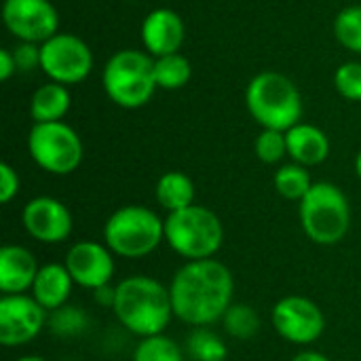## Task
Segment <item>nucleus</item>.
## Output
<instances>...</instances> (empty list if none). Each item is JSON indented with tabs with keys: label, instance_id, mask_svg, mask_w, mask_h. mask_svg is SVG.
Returning a JSON list of instances; mask_svg holds the SVG:
<instances>
[{
	"label": "nucleus",
	"instance_id": "obj_7",
	"mask_svg": "<svg viewBox=\"0 0 361 361\" xmlns=\"http://www.w3.org/2000/svg\"><path fill=\"white\" fill-rule=\"evenodd\" d=\"M165 241V220L146 205H123L104 224V243L118 258H144Z\"/></svg>",
	"mask_w": 361,
	"mask_h": 361
},
{
	"label": "nucleus",
	"instance_id": "obj_32",
	"mask_svg": "<svg viewBox=\"0 0 361 361\" xmlns=\"http://www.w3.org/2000/svg\"><path fill=\"white\" fill-rule=\"evenodd\" d=\"M15 72H17V66H15L13 51L11 49H0V78L8 80Z\"/></svg>",
	"mask_w": 361,
	"mask_h": 361
},
{
	"label": "nucleus",
	"instance_id": "obj_23",
	"mask_svg": "<svg viewBox=\"0 0 361 361\" xmlns=\"http://www.w3.org/2000/svg\"><path fill=\"white\" fill-rule=\"evenodd\" d=\"M184 351L192 361H226L228 357L226 343L209 328H195L186 338Z\"/></svg>",
	"mask_w": 361,
	"mask_h": 361
},
{
	"label": "nucleus",
	"instance_id": "obj_20",
	"mask_svg": "<svg viewBox=\"0 0 361 361\" xmlns=\"http://www.w3.org/2000/svg\"><path fill=\"white\" fill-rule=\"evenodd\" d=\"M157 203L167 212H180L195 205V182L184 171H167L154 186Z\"/></svg>",
	"mask_w": 361,
	"mask_h": 361
},
{
	"label": "nucleus",
	"instance_id": "obj_34",
	"mask_svg": "<svg viewBox=\"0 0 361 361\" xmlns=\"http://www.w3.org/2000/svg\"><path fill=\"white\" fill-rule=\"evenodd\" d=\"M15 361H49L44 360V357H40V355H23V357H19V360Z\"/></svg>",
	"mask_w": 361,
	"mask_h": 361
},
{
	"label": "nucleus",
	"instance_id": "obj_27",
	"mask_svg": "<svg viewBox=\"0 0 361 361\" xmlns=\"http://www.w3.org/2000/svg\"><path fill=\"white\" fill-rule=\"evenodd\" d=\"M334 36L347 51L361 55V4L347 6L336 15Z\"/></svg>",
	"mask_w": 361,
	"mask_h": 361
},
{
	"label": "nucleus",
	"instance_id": "obj_31",
	"mask_svg": "<svg viewBox=\"0 0 361 361\" xmlns=\"http://www.w3.org/2000/svg\"><path fill=\"white\" fill-rule=\"evenodd\" d=\"M19 186H21L19 173H17L8 163H2V165H0V203H2V205L11 203V201L17 197Z\"/></svg>",
	"mask_w": 361,
	"mask_h": 361
},
{
	"label": "nucleus",
	"instance_id": "obj_2",
	"mask_svg": "<svg viewBox=\"0 0 361 361\" xmlns=\"http://www.w3.org/2000/svg\"><path fill=\"white\" fill-rule=\"evenodd\" d=\"M112 313L123 328L140 338L165 334L176 317L169 288L148 275H131L114 286Z\"/></svg>",
	"mask_w": 361,
	"mask_h": 361
},
{
	"label": "nucleus",
	"instance_id": "obj_33",
	"mask_svg": "<svg viewBox=\"0 0 361 361\" xmlns=\"http://www.w3.org/2000/svg\"><path fill=\"white\" fill-rule=\"evenodd\" d=\"M290 361H330L324 353H319V351H313V349H305V351H300V353H296L294 357Z\"/></svg>",
	"mask_w": 361,
	"mask_h": 361
},
{
	"label": "nucleus",
	"instance_id": "obj_22",
	"mask_svg": "<svg viewBox=\"0 0 361 361\" xmlns=\"http://www.w3.org/2000/svg\"><path fill=\"white\" fill-rule=\"evenodd\" d=\"M273 184H275V190L279 192V197L300 203L315 182L311 180L309 167L298 165V163H286L275 171Z\"/></svg>",
	"mask_w": 361,
	"mask_h": 361
},
{
	"label": "nucleus",
	"instance_id": "obj_12",
	"mask_svg": "<svg viewBox=\"0 0 361 361\" xmlns=\"http://www.w3.org/2000/svg\"><path fill=\"white\" fill-rule=\"evenodd\" d=\"M49 324V313L30 296L13 294L0 298V345L21 347L32 343Z\"/></svg>",
	"mask_w": 361,
	"mask_h": 361
},
{
	"label": "nucleus",
	"instance_id": "obj_11",
	"mask_svg": "<svg viewBox=\"0 0 361 361\" xmlns=\"http://www.w3.org/2000/svg\"><path fill=\"white\" fill-rule=\"evenodd\" d=\"M2 23L19 42L42 44L59 32V15L51 0H4Z\"/></svg>",
	"mask_w": 361,
	"mask_h": 361
},
{
	"label": "nucleus",
	"instance_id": "obj_29",
	"mask_svg": "<svg viewBox=\"0 0 361 361\" xmlns=\"http://www.w3.org/2000/svg\"><path fill=\"white\" fill-rule=\"evenodd\" d=\"M334 87L336 91L349 99L361 102V63L360 61H345L334 72Z\"/></svg>",
	"mask_w": 361,
	"mask_h": 361
},
{
	"label": "nucleus",
	"instance_id": "obj_24",
	"mask_svg": "<svg viewBox=\"0 0 361 361\" xmlns=\"http://www.w3.org/2000/svg\"><path fill=\"white\" fill-rule=\"evenodd\" d=\"M224 332L237 341H250L260 332V317L254 307L245 302H233L222 317Z\"/></svg>",
	"mask_w": 361,
	"mask_h": 361
},
{
	"label": "nucleus",
	"instance_id": "obj_16",
	"mask_svg": "<svg viewBox=\"0 0 361 361\" xmlns=\"http://www.w3.org/2000/svg\"><path fill=\"white\" fill-rule=\"evenodd\" d=\"M40 264L36 256L23 245H2L0 247V292L2 296L30 294Z\"/></svg>",
	"mask_w": 361,
	"mask_h": 361
},
{
	"label": "nucleus",
	"instance_id": "obj_19",
	"mask_svg": "<svg viewBox=\"0 0 361 361\" xmlns=\"http://www.w3.org/2000/svg\"><path fill=\"white\" fill-rule=\"evenodd\" d=\"M72 106L70 89L61 82H44L30 97V116L34 123H57L63 121Z\"/></svg>",
	"mask_w": 361,
	"mask_h": 361
},
{
	"label": "nucleus",
	"instance_id": "obj_14",
	"mask_svg": "<svg viewBox=\"0 0 361 361\" xmlns=\"http://www.w3.org/2000/svg\"><path fill=\"white\" fill-rule=\"evenodd\" d=\"M70 277L85 290H99L112 283L114 277V254L106 243L78 241L74 243L63 260Z\"/></svg>",
	"mask_w": 361,
	"mask_h": 361
},
{
	"label": "nucleus",
	"instance_id": "obj_15",
	"mask_svg": "<svg viewBox=\"0 0 361 361\" xmlns=\"http://www.w3.org/2000/svg\"><path fill=\"white\" fill-rule=\"evenodd\" d=\"M142 44L144 51L152 57H163L180 53L186 40L184 19L171 8H154L142 21Z\"/></svg>",
	"mask_w": 361,
	"mask_h": 361
},
{
	"label": "nucleus",
	"instance_id": "obj_18",
	"mask_svg": "<svg viewBox=\"0 0 361 361\" xmlns=\"http://www.w3.org/2000/svg\"><path fill=\"white\" fill-rule=\"evenodd\" d=\"M288 140V157L292 163L315 167L322 165L330 154V140L324 129L311 123H298L286 131Z\"/></svg>",
	"mask_w": 361,
	"mask_h": 361
},
{
	"label": "nucleus",
	"instance_id": "obj_9",
	"mask_svg": "<svg viewBox=\"0 0 361 361\" xmlns=\"http://www.w3.org/2000/svg\"><path fill=\"white\" fill-rule=\"evenodd\" d=\"M40 70L53 82L78 85L93 70V53L76 34L57 32L40 44Z\"/></svg>",
	"mask_w": 361,
	"mask_h": 361
},
{
	"label": "nucleus",
	"instance_id": "obj_30",
	"mask_svg": "<svg viewBox=\"0 0 361 361\" xmlns=\"http://www.w3.org/2000/svg\"><path fill=\"white\" fill-rule=\"evenodd\" d=\"M13 57H15L17 72H32V70L40 68V44L19 42L13 49Z\"/></svg>",
	"mask_w": 361,
	"mask_h": 361
},
{
	"label": "nucleus",
	"instance_id": "obj_26",
	"mask_svg": "<svg viewBox=\"0 0 361 361\" xmlns=\"http://www.w3.org/2000/svg\"><path fill=\"white\" fill-rule=\"evenodd\" d=\"M49 326L51 332L63 338H74L87 332L89 328V317L80 307L74 305H63L61 309L49 313Z\"/></svg>",
	"mask_w": 361,
	"mask_h": 361
},
{
	"label": "nucleus",
	"instance_id": "obj_28",
	"mask_svg": "<svg viewBox=\"0 0 361 361\" xmlns=\"http://www.w3.org/2000/svg\"><path fill=\"white\" fill-rule=\"evenodd\" d=\"M254 152L264 165H277L288 157V140L286 131L262 129L254 142Z\"/></svg>",
	"mask_w": 361,
	"mask_h": 361
},
{
	"label": "nucleus",
	"instance_id": "obj_35",
	"mask_svg": "<svg viewBox=\"0 0 361 361\" xmlns=\"http://www.w3.org/2000/svg\"><path fill=\"white\" fill-rule=\"evenodd\" d=\"M355 173H357V178L361 180V150L357 152V157H355Z\"/></svg>",
	"mask_w": 361,
	"mask_h": 361
},
{
	"label": "nucleus",
	"instance_id": "obj_25",
	"mask_svg": "<svg viewBox=\"0 0 361 361\" xmlns=\"http://www.w3.org/2000/svg\"><path fill=\"white\" fill-rule=\"evenodd\" d=\"M184 357L186 351L165 334L140 338L133 351V361H184Z\"/></svg>",
	"mask_w": 361,
	"mask_h": 361
},
{
	"label": "nucleus",
	"instance_id": "obj_8",
	"mask_svg": "<svg viewBox=\"0 0 361 361\" xmlns=\"http://www.w3.org/2000/svg\"><path fill=\"white\" fill-rule=\"evenodd\" d=\"M30 159L51 176H68L76 171L85 157L80 135L63 121L34 123L27 133Z\"/></svg>",
	"mask_w": 361,
	"mask_h": 361
},
{
	"label": "nucleus",
	"instance_id": "obj_13",
	"mask_svg": "<svg viewBox=\"0 0 361 361\" xmlns=\"http://www.w3.org/2000/svg\"><path fill=\"white\" fill-rule=\"evenodd\" d=\"M21 224L25 233L40 243H63L74 228L72 214L66 203L53 197H34L23 205Z\"/></svg>",
	"mask_w": 361,
	"mask_h": 361
},
{
	"label": "nucleus",
	"instance_id": "obj_3",
	"mask_svg": "<svg viewBox=\"0 0 361 361\" xmlns=\"http://www.w3.org/2000/svg\"><path fill=\"white\" fill-rule=\"evenodd\" d=\"M245 108L262 129L288 131L300 123L305 104L298 87L281 72H260L245 87Z\"/></svg>",
	"mask_w": 361,
	"mask_h": 361
},
{
	"label": "nucleus",
	"instance_id": "obj_5",
	"mask_svg": "<svg viewBox=\"0 0 361 361\" xmlns=\"http://www.w3.org/2000/svg\"><path fill=\"white\" fill-rule=\"evenodd\" d=\"M302 233L317 245L341 243L351 226V203L332 182H315L298 203Z\"/></svg>",
	"mask_w": 361,
	"mask_h": 361
},
{
	"label": "nucleus",
	"instance_id": "obj_21",
	"mask_svg": "<svg viewBox=\"0 0 361 361\" xmlns=\"http://www.w3.org/2000/svg\"><path fill=\"white\" fill-rule=\"evenodd\" d=\"M192 76V66L186 55L171 53L163 57H154V80L159 89L178 91L188 85Z\"/></svg>",
	"mask_w": 361,
	"mask_h": 361
},
{
	"label": "nucleus",
	"instance_id": "obj_6",
	"mask_svg": "<svg viewBox=\"0 0 361 361\" xmlns=\"http://www.w3.org/2000/svg\"><path fill=\"white\" fill-rule=\"evenodd\" d=\"M165 243L186 262L214 258L224 243V226L220 216L205 205L167 214Z\"/></svg>",
	"mask_w": 361,
	"mask_h": 361
},
{
	"label": "nucleus",
	"instance_id": "obj_1",
	"mask_svg": "<svg viewBox=\"0 0 361 361\" xmlns=\"http://www.w3.org/2000/svg\"><path fill=\"white\" fill-rule=\"evenodd\" d=\"M173 315L192 328L222 322L235 298V277L216 258L192 260L178 269L169 283Z\"/></svg>",
	"mask_w": 361,
	"mask_h": 361
},
{
	"label": "nucleus",
	"instance_id": "obj_17",
	"mask_svg": "<svg viewBox=\"0 0 361 361\" xmlns=\"http://www.w3.org/2000/svg\"><path fill=\"white\" fill-rule=\"evenodd\" d=\"M74 286L76 283L70 277L63 262L61 264L59 262H49V264L40 267V271L36 275V281H34V286L30 290V296L47 313H53V311L61 309L63 305H68Z\"/></svg>",
	"mask_w": 361,
	"mask_h": 361
},
{
	"label": "nucleus",
	"instance_id": "obj_10",
	"mask_svg": "<svg viewBox=\"0 0 361 361\" xmlns=\"http://www.w3.org/2000/svg\"><path fill=\"white\" fill-rule=\"evenodd\" d=\"M271 322L275 332L292 345H313L326 330L322 307L300 294H290L273 307Z\"/></svg>",
	"mask_w": 361,
	"mask_h": 361
},
{
	"label": "nucleus",
	"instance_id": "obj_4",
	"mask_svg": "<svg viewBox=\"0 0 361 361\" xmlns=\"http://www.w3.org/2000/svg\"><path fill=\"white\" fill-rule=\"evenodd\" d=\"M102 85L112 104L135 110L146 106L157 87L154 57L140 49H121L104 66Z\"/></svg>",
	"mask_w": 361,
	"mask_h": 361
}]
</instances>
